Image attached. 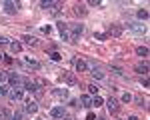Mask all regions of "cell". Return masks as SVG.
I'll use <instances>...</instances> for the list:
<instances>
[{
  "label": "cell",
  "instance_id": "6da1fadb",
  "mask_svg": "<svg viewBox=\"0 0 150 120\" xmlns=\"http://www.w3.org/2000/svg\"><path fill=\"white\" fill-rule=\"evenodd\" d=\"M68 30H70V42H76L78 38H80V34L84 32V26L82 24H68Z\"/></svg>",
  "mask_w": 150,
  "mask_h": 120
},
{
  "label": "cell",
  "instance_id": "7a4b0ae2",
  "mask_svg": "<svg viewBox=\"0 0 150 120\" xmlns=\"http://www.w3.org/2000/svg\"><path fill=\"white\" fill-rule=\"evenodd\" d=\"M108 36H114V38H120L122 36V26L120 24H108Z\"/></svg>",
  "mask_w": 150,
  "mask_h": 120
},
{
  "label": "cell",
  "instance_id": "3957f363",
  "mask_svg": "<svg viewBox=\"0 0 150 120\" xmlns=\"http://www.w3.org/2000/svg\"><path fill=\"white\" fill-rule=\"evenodd\" d=\"M20 82H24V78L20 76V74H16V72H8V84H10V86L16 88Z\"/></svg>",
  "mask_w": 150,
  "mask_h": 120
},
{
  "label": "cell",
  "instance_id": "277c9868",
  "mask_svg": "<svg viewBox=\"0 0 150 120\" xmlns=\"http://www.w3.org/2000/svg\"><path fill=\"white\" fill-rule=\"evenodd\" d=\"M18 8H20V4H18V2H10V0H8V2H4V10L8 12V14H16Z\"/></svg>",
  "mask_w": 150,
  "mask_h": 120
},
{
  "label": "cell",
  "instance_id": "5b68a950",
  "mask_svg": "<svg viewBox=\"0 0 150 120\" xmlns=\"http://www.w3.org/2000/svg\"><path fill=\"white\" fill-rule=\"evenodd\" d=\"M126 26H128V28H132L134 32H138V34H144V32H146V24H138V22H128Z\"/></svg>",
  "mask_w": 150,
  "mask_h": 120
},
{
  "label": "cell",
  "instance_id": "8992f818",
  "mask_svg": "<svg viewBox=\"0 0 150 120\" xmlns=\"http://www.w3.org/2000/svg\"><path fill=\"white\" fill-rule=\"evenodd\" d=\"M24 90H28V92H38V86H36L34 80H28V78H24Z\"/></svg>",
  "mask_w": 150,
  "mask_h": 120
},
{
  "label": "cell",
  "instance_id": "52a82bcc",
  "mask_svg": "<svg viewBox=\"0 0 150 120\" xmlns=\"http://www.w3.org/2000/svg\"><path fill=\"white\" fill-rule=\"evenodd\" d=\"M52 96L66 100V98H68V88H54V90H52Z\"/></svg>",
  "mask_w": 150,
  "mask_h": 120
},
{
  "label": "cell",
  "instance_id": "ba28073f",
  "mask_svg": "<svg viewBox=\"0 0 150 120\" xmlns=\"http://www.w3.org/2000/svg\"><path fill=\"white\" fill-rule=\"evenodd\" d=\"M50 116H52V118H62V116H64V106L50 108Z\"/></svg>",
  "mask_w": 150,
  "mask_h": 120
},
{
  "label": "cell",
  "instance_id": "9c48e42d",
  "mask_svg": "<svg viewBox=\"0 0 150 120\" xmlns=\"http://www.w3.org/2000/svg\"><path fill=\"white\" fill-rule=\"evenodd\" d=\"M106 106H108V110H110V114H116L118 112V100H114V98H110V100H106Z\"/></svg>",
  "mask_w": 150,
  "mask_h": 120
},
{
  "label": "cell",
  "instance_id": "30bf717a",
  "mask_svg": "<svg viewBox=\"0 0 150 120\" xmlns=\"http://www.w3.org/2000/svg\"><path fill=\"white\" fill-rule=\"evenodd\" d=\"M36 110H38V104L34 100H28L26 102V114H36Z\"/></svg>",
  "mask_w": 150,
  "mask_h": 120
},
{
  "label": "cell",
  "instance_id": "8fae6325",
  "mask_svg": "<svg viewBox=\"0 0 150 120\" xmlns=\"http://www.w3.org/2000/svg\"><path fill=\"white\" fill-rule=\"evenodd\" d=\"M90 76H92V78H96V80H100V78H104V72L100 70V68L92 66V68H90Z\"/></svg>",
  "mask_w": 150,
  "mask_h": 120
},
{
  "label": "cell",
  "instance_id": "7c38bea8",
  "mask_svg": "<svg viewBox=\"0 0 150 120\" xmlns=\"http://www.w3.org/2000/svg\"><path fill=\"white\" fill-rule=\"evenodd\" d=\"M74 64H76V72H86L88 70V64H86L84 60H74Z\"/></svg>",
  "mask_w": 150,
  "mask_h": 120
},
{
  "label": "cell",
  "instance_id": "4fadbf2b",
  "mask_svg": "<svg viewBox=\"0 0 150 120\" xmlns=\"http://www.w3.org/2000/svg\"><path fill=\"white\" fill-rule=\"evenodd\" d=\"M22 40H24V44H28V46H36V44H38V40H36L34 36H30V34L22 36Z\"/></svg>",
  "mask_w": 150,
  "mask_h": 120
},
{
  "label": "cell",
  "instance_id": "5bb4252c",
  "mask_svg": "<svg viewBox=\"0 0 150 120\" xmlns=\"http://www.w3.org/2000/svg\"><path fill=\"white\" fill-rule=\"evenodd\" d=\"M136 72L146 76V74H148V64H146V62H140V64H136Z\"/></svg>",
  "mask_w": 150,
  "mask_h": 120
},
{
  "label": "cell",
  "instance_id": "9a60e30c",
  "mask_svg": "<svg viewBox=\"0 0 150 120\" xmlns=\"http://www.w3.org/2000/svg\"><path fill=\"white\" fill-rule=\"evenodd\" d=\"M8 96H10L12 100H20V98H22V90H20V88H14V90L8 92Z\"/></svg>",
  "mask_w": 150,
  "mask_h": 120
},
{
  "label": "cell",
  "instance_id": "2e32d148",
  "mask_svg": "<svg viewBox=\"0 0 150 120\" xmlns=\"http://www.w3.org/2000/svg\"><path fill=\"white\" fill-rule=\"evenodd\" d=\"M24 64H26L28 68H32V70H38V68H40V64H38L36 60H32V58H26V60H24Z\"/></svg>",
  "mask_w": 150,
  "mask_h": 120
},
{
  "label": "cell",
  "instance_id": "e0dca14e",
  "mask_svg": "<svg viewBox=\"0 0 150 120\" xmlns=\"http://www.w3.org/2000/svg\"><path fill=\"white\" fill-rule=\"evenodd\" d=\"M80 102H82V106H84V108H90V106H92V98H90L88 94L80 96Z\"/></svg>",
  "mask_w": 150,
  "mask_h": 120
},
{
  "label": "cell",
  "instance_id": "ac0fdd59",
  "mask_svg": "<svg viewBox=\"0 0 150 120\" xmlns=\"http://www.w3.org/2000/svg\"><path fill=\"white\" fill-rule=\"evenodd\" d=\"M10 118H12L10 110H6V108H0V120H10Z\"/></svg>",
  "mask_w": 150,
  "mask_h": 120
},
{
  "label": "cell",
  "instance_id": "d6986e66",
  "mask_svg": "<svg viewBox=\"0 0 150 120\" xmlns=\"http://www.w3.org/2000/svg\"><path fill=\"white\" fill-rule=\"evenodd\" d=\"M136 54L142 56V58H146V56H148V48H146V46H138V48H136Z\"/></svg>",
  "mask_w": 150,
  "mask_h": 120
},
{
  "label": "cell",
  "instance_id": "ffe728a7",
  "mask_svg": "<svg viewBox=\"0 0 150 120\" xmlns=\"http://www.w3.org/2000/svg\"><path fill=\"white\" fill-rule=\"evenodd\" d=\"M10 50L14 54H18V52L22 50V44H20V42H10Z\"/></svg>",
  "mask_w": 150,
  "mask_h": 120
},
{
  "label": "cell",
  "instance_id": "44dd1931",
  "mask_svg": "<svg viewBox=\"0 0 150 120\" xmlns=\"http://www.w3.org/2000/svg\"><path fill=\"white\" fill-rule=\"evenodd\" d=\"M74 12H76L78 16H86V8H84L82 4H76V6H74Z\"/></svg>",
  "mask_w": 150,
  "mask_h": 120
},
{
  "label": "cell",
  "instance_id": "7402d4cb",
  "mask_svg": "<svg viewBox=\"0 0 150 120\" xmlns=\"http://www.w3.org/2000/svg\"><path fill=\"white\" fill-rule=\"evenodd\" d=\"M98 90H100V86L98 84H88V92L94 96H98Z\"/></svg>",
  "mask_w": 150,
  "mask_h": 120
},
{
  "label": "cell",
  "instance_id": "603a6c76",
  "mask_svg": "<svg viewBox=\"0 0 150 120\" xmlns=\"http://www.w3.org/2000/svg\"><path fill=\"white\" fill-rule=\"evenodd\" d=\"M64 78H66V82H68V86H76V84H78V80H76V78H74L72 74H66Z\"/></svg>",
  "mask_w": 150,
  "mask_h": 120
},
{
  "label": "cell",
  "instance_id": "cb8c5ba5",
  "mask_svg": "<svg viewBox=\"0 0 150 120\" xmlns=\"http://www.w3.org/2000/svg\"><path fill=\"white\" fill-rule=\"evenodd\" d=\"M40 6H42L44 10H50V8L54 6V2H52V0H42V2H40Z\"/></svg>",
  "mask_w": 150,
  "mask_h": 120
},
{
  "label": "cell",
  "instance_id": "d4e9b609",
  "mask_svg": "<svg viewBox=\"0 0 150 120\" xmlns=\"http://www.w3.org/2000/svg\"><path fill=\"white\" fill-rule=\"evenodd\" d=\"M136 16H138L140 20H148V10H146V8H144V10H138Z\"/></svg>",
  "mask_w": 150,
  "mask_h": 120
},
{
  "label": "cell",
  "instance_id": "484cf974",
  "mask_svg": "<svg viewBox=\"0 0 150 120\" xmlns=\"http://www.w3.org/2000/svg\"><path fill=\"white\" fill-rule=\"evenodd\" d=\"M102 104H104V100L100 98V96H94V98H92V106L98 108V106H102Z\"/></svg>",
  "mask_w": 150,
  "mask_h": 120
},
{
  "label": "cell",
  "instance_id": "4316f807",
  "mask_svg": "<svg viewBox=\"0 0 150 120\" xmlns=\"http://www.w3.org/2000/svg\"><path fill=\"white\" fill-rule=\"evenodd\" d=\"M8 88H10L8 84H0V96H6V94H8V92H10Z\"/></svg>",
  "mask_w": 150,
  "mask_h": 120
},
{
  "label": "cell",
  "instance_id": "83f0119b",
  "mask_svg": "<svg viewBox=\"0 0 150 120\" xmlns=\"http://www.w3.org/2000/svg\"><path fill=\"white\" fill-rule=\"evenodd\" d=\"M94 38L96 40H108V34L106 32H94Z\"/></svg>",
  "mask_w": 150,
  "mask_h": 120
},
{
  "label": "cell",
  "instance_id": "f1b7e54d",
  "mask_svg": "<svg viewBox=\"0 0 150 120\" xmlns=\"http://www.w3.org/2000/svg\"><path fill=\"white\" fill-rule=\"evenodd\" d=\"M8 80V70H0V84H4Z\"/></svg>",
  "mask_w": 150,
  "mask_h": 120
},
{
  "label": "cell",
  "instance_id": "f546056e",
  "mask_svg": "<svg viewBox=\"0 0 150 120\" xmlns=\"http://www.w3.org/2000/svg\"><path fill=\"white\" fill-rule=\"evenodd\" d=\"M60 58H62V54H60V52H56V50H54V52H50V60H54V62H58Z\"/></svg>",
  "mask_w": 150,
  "mask_h": 120
},
{
  "label": "cell",
  "instance_id": "4dcf8cb0",
  "mask_svg": "<svg viewBox=\"0 0 150 120\" xmlns=\"http://www.w3.org/2000/svg\"><path fill=\"white\" fill-rule=\"evenodd\" d=\"M34 82H36V86H48V80H44V78H38Z\"/></svg>",
  "mask_w": 150,
  "mask_h": 120
},
{
  "label": "cell",
  "instance_id": "1f68e13d",
  "mask_svg": "<svg viewBox=\"0 0 150 120\" xmlns=\"http://www.w3.org/2000/svg\"><path fill=\"white\" fill-rule=\"evenodd\" d=\"M112 72L118 74V76H122V74H124V70H122V68H118V66H112Z\"/></svg>",
  "mask_w": 150,
  "mask_h": 120
},
{
  "label": "cell",
  "instance_id": "d6a6232c",
  "mask_svg": "<svg viewBox=\"0 0 150 120\" xmlns=\"http://www.w3.org/2000/svg\"><path fill=\"white\" fill-rule=\"evenodd\" d=\"M10 120H22V112H16V114H12Z\"/></svg>",
  "mask_w": 150,
  "mask_h": 120
},
{
  "label": "cell",
  "instance_id": "836d02e7",
  "mask_svg": "<svg viewBox=\"0 0 150 120\" xmlns=\"http://www.w3.org/2000/svg\"><path fill=\"white\" fill-rule=\"evenodd\" d=\"M88 4H90V6H102V2H100V0H90Z\"/></svg>",
  "mask_w": 150,
  "mask_h": 120
},
{
  "label": "cell",
  "instance_id": "e575fe53",
  "mask_svg": "<svg viewBox=\"0 0 150 120\" xmlns=\"http://www.w3.org/2000/svg\"><path fill=\"white\" fill-rule=\"evenodd\" d=\"M122 100H124V102H130V100H132V96L126 92V94H122Z\"/></svg>",
  "mask_w": 150,
  "mask_h": 120
},
{
  "label": "cell",
  "instance_id": "d590c367",
  "mask_svg": "<svg viewBox=\"0 0 150 120\" xmlns=\"http://www.w3.org/2000/svg\"><path fill=\"white\" fill-rule=\"evenodd\" d=\"M50 30H52L50 26H42V32H44V34H50Z\"/></svg>",
  "mask_w": 150,
  "mask_h": 120
},
{
  "label": "cell",
  "instance_id": "8d00e7d4",
  "mask_svg": "<svg viewBox=\"0 0 150 120\" xmlns=\"http://www.w3.org/2000/svg\"><path fill=\"white\" fill-rule=\"evenodd\" d=\"M2 44H8V38H4V36H0V46Z\"/></svg>",
  "mask_w": 150,
  "mask_h": 120
},
{
  "label": "cell",
  "instance_id": "74e56055",
  "mask_svg": "<svg viewBox=\"0 0 150 120\" xmlns=\"http://www.w3.org/2000/svg\"><path fill=\"white\" fill-rule=\"evenodd\" d=\"M142 86H144V88H148V86H150V82H148V78H144V80H142Z\"/></svg>",
  "mask_w": 150,
  "mask_h": 120
},
{
  "label": "cell",
  "instance_id": "f35d334b",
  "mask_svg": "<svg viewBox=\"0 0 150 120\" xmlns=\"http://www.w3.org/2000/svg\"><path fill=\"white\" fill-rule=\"evenodd\" d=\"M2 60H4L6 64H12V58H10V56H4V58H2Z\"/></svg>",
  "mask_w": 150,
  "mask_h": 120
},
{
  "label": "cell",
  "instance_id": "ab89813d",
  "mask_svg": "<svg viewBox=\"0 0 150 120\" xmlns=\"http://www.w3.org/2000/svg\"><path fill=\"white\" fill-rule=\"evenodd\" d=\"M86 120H96V116H94L92 112H88V116H86Z\"/></svg>",
  "mask_w": 150,
  "mask_h": 120
},
{
  "label": "cell",
  "instance_id": "60d3db41",
  "mask_svg": "<svg viewBox=\"0 0 150 120\" xmlns=\"http://www.w3.org/2000/svg\"><path fill=\"white\" fill-rule=\"evenodd\" d=\"M60 120H74V118H72V116H68V114H64V116H62Z\"/></svg>",
  "mask_w": 150,
  "mask_h": 120
},
{
  "label": "cell",
  "instance_id": "b9f144b4",
  "mask_svg": "<svg viewBox=\"0 0 150 120\" xmlns=\"http://www.w3.org/2000/svg\"><path fill=\"white\" fill-rule=\"evenodd\" d=\"M126 120H138V116H128Z\"/></svg>",
  "mask_w": 150,
  "mask_h": 120
},
{
  "label": "cell",
  "instance_id": "7bdbcfd3",
  "mask_svg": "<svg viewBox=\"0 0 150 120\" xmlns=\"http://www.w3.org/2000/svg\"><path fill=\"white\" fill-rule=\"evenodd\" d=\"M2 58H4V54H0V60H2Z\"/></svg>",
  "mask_w": 150,
  "mask_h": 120
},
{
  "label": "cell",
  "instance_id": "ee69618b",
  "mask_svg": "<svg viewBox=\"0 0 150 120\" xmlns=\"http://www.w3.org/2000/svg\"><path fill=\"white\" fill-rule=\"evenodd\" d=\"M96 120H104V118H96Z\"/></svg>",
  "mask_w": 150,
  "mask_h": 120
},
{
  "label": "cell",
  "instance_id": "f6af8a7d",
  "mask_svg": "<svg viewBox=\"0 0 150 120\" xmlns=\"http://www.w3.org/2000/svg\"><path fill=\"white\" fill-rule=\"evenodd\" d=\"M38 120H42V118H38Z\"/></svg>",
  "mask_w": 150,
  "mask_h": 120
}]
</instances>
